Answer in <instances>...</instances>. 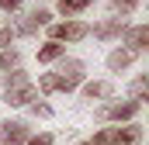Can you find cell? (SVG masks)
Instances as JSON below:
<instances>
[{
	"label": "cell",
	"mask_w": 149,
	"mask_h": 145,
	"mask_svg": "<svg viewBox=\"0 0 149 145\" xmlns=\"http://www.w3.org/2000/svg\"><path fill=\"white\" fill-rule=\"evenodd\" d=\"M80 79H83V62L80 59H63L56 72H42L38 86H42V93H56V90L70 93V90L80 86Z\"/></svg>",
	"instance_id": "6da1fadb"
},
{
	"label": "cell",
	"mask_w": 149,
	"mask_h": 145,
	"mask_svg": "<svg viewBox=\"0 0 149 145\" xmlns=\"http://www.w3.org/2000/svg\"><path fill=\"white\" fill-rule=\"evenodd\" d=\"M28 107H31L35 117H52V107H49V104H28Z\"/></svg>",
	"instance_id": "e0dca14e"
},
{
	"label": "cell",
	"mask_w": 149,
	"mask_h": 145,
	"mask_svg": "<svg viewBox=\"0 0 149 145\" xmlns=\"http://www.w3.org/2000/svg\"><path fill=\"white\" fill-rule=\"evenodd\" d=\"M10 41H14V31L10 28H0V48H10Z\"/></svg>",
	"instance_id": "ac0fdd59"
},
{
	"label": "cell",
	"mask_w": 149,
	"mask_h": 145,
	"mask_svg": "<svg viewBox=\"0 0 149 145\" xmlns=\"http://www.w3.org/2000/svg\"><path fill=\"white\" fill-rule=\"evenodd\" d=\"M135 3H139V0H111V7L121 14V17H128V14L135 10Z\"/></svg>",
	"instance_id": "2e32d148"
},
{
	"label": "cell",
	"mask_w": 149,
	"mask_h": 145,
	"mask_svg": "<svg viewBox=\"0 0 149 145\" xmlns=\"http://www.w3.org/2000/svg\"><path fill=\"white\" fill-rule=\"evenodd\" d=\"M80 145H94V142H80Z\"/></svg>",
	"instance_id": "44dd1931"
},
{
	"label": "cell",
	"mask_w": 149,
	"mask_h": 145,
	"mask_svg": "<svg viewBox=\"0 0 149 145\" xmlns=\"http://www.w3.org/2000/svg\"><path fill=\"white\" fill-rule=\"evenodd\" d=\"M17 62H21V59H17V52H7V48H0V69H17Z\"/></svg>",
	"instance_id": "9a60e30c"
},
{
	"label": "cell",
	"mask_w": 149,
	"mask_h": 145,
	"mask_svg": "<svg viewBox=\"0 0 149 145\" xmlns=\"http://www.w3.org/2000/svg\"><path fill=\"white\" fill-rule=\"evenodd\" d=\"M121 35H125V41L132 45V52H142V48H149V24H135V28H125Z\"/></svg>",
	"instance_id": "9c48e42d"
},
{
	"label": "cell",
	"mask_w": 149,
	"mask_h": 145,
	"mask_svg": "<svg viewBox=\"0 0 149 145\" xmlns=\"http://www.w3.org/2000/svg\"><path fill=\"white\" fill-rule=\"evenodd\" d=\"M94 145H139L142 142V128L139 124H128V128H104V131H97Z\"/></svg>",
	"instance_id": "3957f363"
},
{
	"label": "cell",
	"mask_w": 149,
	"mask_h": 145,
	"mask_svg": "<svg viewBox=\"0 0 149 145\" xmlns=\"http://www.w3.org/2000/svg\"><path fill=\"white\" fill-rule=\"evenodd\" d=\"M31 138L24 121H3L0 124V145H24Z\"/></svg>",
	"instance_id": "8992f818"
},
{
	"label": "cell",
	"mask_w": 149,
	"mask_h": 145,
	"mask_svg": "<svg viewBox=\"0 0 149 145\" xmlns=\"http://www.w3.org/2000/svg\"><path fill=\"white\" fill-rule=\"evenodd\" d=\"M24 145H52V135H35V138H28Z\"/></svg>",
	"instance_id": "d6986e66"
},
{
	"label": "cell",
	"mask_w": 149,
	"mask_h": 145,
	"mask_svg": "<svg viewBox=\"0 0 149 145\" xmlns=\"http://www.w3.org/2000/svg\"><path fill=\"white\" fill-rule=\"evenodd\" d=\"M63 55H66V45H63V41H45V45L38 48V62H45V66H49V62H59Z\"/></svg>",
	"instance_id": "7c38bea8"
},
{
	"label": "cell",
	"mask_w": 149,
	"mask_h": 145,
	"mask_svg": "<svg viewBox=\"0 0 149 145\" xmlns=\"http://www.w3.org/2000/svg\"><path fill=\"white\" fill-rule=\"evenodd\" d=\"M90 35V24L83 21H63V24H52V41H83Z\"/></svg>",
	"instance_id": "277c9868"
},
{
	"label": "cell",
	"mask_w": 149,
	"mask_h": 145,
	"mask_svg": "<svg viewBox=\"0 0 149 145\" xmlns=\"http://www.w3.org/2000/svg\"><path fill=\"white\" fill-rule=\"evenodd\" d=\"M90 7V0H59V14L63 17H73V14H83Z\"/></svg>",
	"instance_id": "4fadbf2b"
},
{
	"label": "cell",
	"mask_w": 149,
	"mask_h": 145,
	"mask_svg": "<svg viewBox=\"0 0 149 145\" xmlns=\"http://www.w3.org/2000/svg\"><path fill=\"white\" fill-rule=\"evenodd\" d=\"M132 62H135V52H132V48H114L111 55H108V69H114V72L128 69Z\"/></svg>",
	"instance_id": "8fae6325"
},
{
	"label": "cell",
	"mask_w": 149,
	"mask_h": 145,
	"mask_svg": "<svg viewBox=\"0 0 149 145\" xmlns=\"http://www.w3.org/2000/svg\"><path fill=\"white\" fill-rule=\"evenodd\" d=\"M35 97H38L35 83H31L21 69H14V72L3 76V104H7V107H28Z\"/></svg>",
	"instance_id": "7a4b0ae2"
},
{
	"label": "cell",
	"mask_w": 149,
	"mask_h": 145,
	"mask_svg": "<svg viewBox=\"0 0 149 145\" xmlns=\"http://www.w3.org/2000/svg\"><path fill=\"white\" fill-rule=\"evenodd\" d=\"M49 21H52V14H49L45 7H38V10H31L28 17H21V21H17V28H14V35H35L38 28H45Z\"/></svg>",
	"instance_id": "52a82bcc"
},
{
	"label": "cell",
	"mask_w": 149,
	"mask_h": 145,
	"mask_svg": "<svg viewBox=\"0 0 149 145\" xmlns=\"http://www.w3.org/2000/svg\"><path fill=\"white\" fill-rule=\"evenodd\" d=\"M125 28H128V24H125V17H108V21L94 24V28H90V35H94V38H101V41H111V38H118Z\"/></svg>",
	"instance_id": "ba28073f"
},
{
	"label": "cell",
	"mask_w": 149,
	"mask_h": 145,
	"mask_svg": "<svg viewBox=\"0 0 149 145\" xmlns=\"http://www.w3.org/2000/svg\"><path fill=\"white\" fill-rule=\"evenodd\" d=\"M21 0H0V10H17Z\"/></svg>",
	"instance_id": "ffe728a7"
},
{
	"label": "cell",
	"mask_w": 149,
	"mask_h": 145,
	"mask_svg": "<svg viewBox=\"0 0 149 145\" xmlns=\"http://www.w3.org/2000/svg\"><path fill=\"white\" fill-rule=\"evenodd\" d=\"M111 93H114V83H108V79H97V83H87L83 86V100H104Z\"/></svg>",
	"instance_id": "30bf717a"
},
{
	"label": "cell",
	"mask_w": 149,
	"mask_h": 145,
	"mask_svg": "<svg viewBox=\"0 0 149 145\" xmlns=\"http://www.w3.org/2000/svg\"><path fill=\"white\" fill-rule=\"evenodd\" d=\"M146 90H149V79H146V76H139V79L132 83V100L142 104V100H146Z\"/></svg>",
	"instance_id": "5bb4252c"
},
{
	"label": "cell",
	"mask_w": 149,
	"mask_h": 145,
	"mask_svg": "<svg viewBox=\"0 0 149 145\" xmlns=\"http://www.w3.org/2000/svg\"><path fill=\"white\" fill-rule=\"evenodd\" d=\"M142 104H135V100H114L108 107H101V121H132L135 114H139Z\"/></svg>",
	"instance_id": "5b68a950"
}]
</instances>
